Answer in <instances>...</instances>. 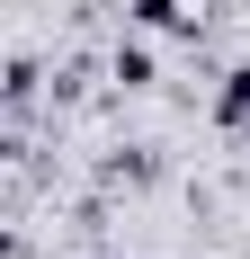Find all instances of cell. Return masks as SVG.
I'll list each match as a JSON object with an SVG mask.
<instances>
[{
  "label": "cell",
  "mask_w": 250,
  "mask_h": 259,
  "mask_svg": "<svg viewBox=\"0 0 250 259\" xmlns=\"http://www.w3.org/2000/svg\"><path fill=\"white\" fill-rule=\"evenodd\" d=\"M134 27H170V36H197L205 0H134Z\"/></svg>",
  "instance_id": "cell-1"
},
{
  "label": "cell",
  "mask_w": 250,
  "mask_h": 259,
  "mask_svg": "<svg viewBox=\"0 0 250 259\" xmlns=\"http://www.w3.org/2000/svg\"><path fill=\"white\" fill-rule=\"evenodd\" d=\"M9 152H18V143H9V125H0V161H9Z\"/></svg>",
  "instance_id": "cell-3"
},
{
  "label": "cell",
  "mask_w": 250,
  "mask_h": 259,
  "mask_svg": "<svg viewBox=\"0 0 250 259\" xmlns=\"http://www.w3.org/2000/svg\"><path fill=\"white\" fill-rule=\"evenodd\" d=\"M116 90H152V45H116Z\"/></svg>",
  "instance_id": "cell-2"
}]
</instances>
